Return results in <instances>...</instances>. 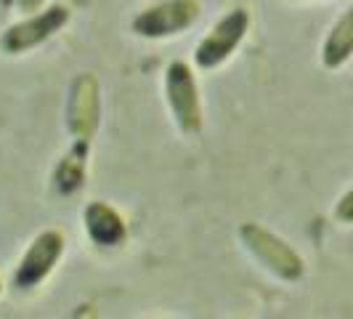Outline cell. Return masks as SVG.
<instances>
[{
	"mask_svg": "<svg viewBox=\"0 0 353 319\" xmlns=\"http://www.w3.org/2000/svg\"><path fill=\"white\" fill-rule=\"evenodd\" d=\"M239 240H242L245 250L263 266L268 274L279 277L284 282H298L305 274V261L301 258V253L287 240H282L279 234H274L261 224H252V221L242 224L239 226Z\"/></svg>",
	"mask_w": 353,
	"mask_h": 319,
	"instance_id": "6da1fadb",
	"label": "cell"
},
{
	"mask_svg": "<svg viewBox=\"0 0 353 319\" xmlns=\"http://www.w3.org/2000/svg\"><path fill=\"white\" fill-rule=\"evenodd\" d=\"M165 99L170 106V115L176 120L178 130L183 136H196L205 125L202 99L196 88L194 72L186 61H170L165 70Z\"/></svg>",
	"mask_w": 353,
	"mask_h": 319,
	"instance_id": "7a4b0ae2",
	"label": "cell"
},
{
	"mask_svg": "<svg viewBox=\"0 0 353 319\" xmlns=\"http://www.w3.org/2000/svg\"><path fill=\"white\" fill-rule=\"evenodd\" d=\"M199 14V0H157L133 17L130 30L146 40H165L192 30Z\"/></svg>",
	"mask_w": 353,
	"mask_h": 319,
	"instance_id": "3957f363",
	"label": "cell"
},
{
	"mask_svg": "<svg viewBox=\"0 0 353 319\" xmlns=\"http://www.w3.org/2000/svg\"><path fill=\"white\" fill-rule=\"evenodd\" d=\"M248 30H250L248 8H242V6L231 8L229 14H223V17L218 19L210 32L196 43L194 64L205 72L218 70L221 64H226L231 56L239 51L242 40L248 37Z\"/></svg>",
	"mask_w": 353,
	"mask_h": 319,
	"instance_id": "277c9868",
	"label": "cell"
},
{
	"mask_svg": "<svg viewBox=\"0 0 353 319\" xmlns=\"http://www.w3.org/2000/svg\"><path fill=\"white\" fill-rule=\"evenodd\" d=\"M64 117L72 142L93 144L101 125V86L93 72H80L72 80Z\"/></svg>",
	"mask_w": 353,
	"mask_h": 319,
	"instance_id": "5b68a950",
	"label": "cell"
},
{
	"mask_svg": "<svg viewBox=\"0 0 353 319\" xmlns=\"http://www.w3.org/2000/svg\"><path fill=\"white\" fill-rule=\"evenodd\" d=\"M70 24V8L64 3H51L48 8H40L35 14L11 24L0 37V51L8 56H21L37 46L48 43L56 32H61Z\"/></svg>",
	"mask_w": 353,
	"mask_h": 319,
	"instance_id": "8992f818",
	"label": "cell"
},
{
	"mask_svg": "<svg viewBox=\"0 0 353 319\" xmlns=\"http://www.w3.org/2000/svg\"><path fill=\"white\" fill-rule=\"evenodd\" d=\"M64 248H67V240L59 229H46L37 237H32V242L27 245L17 271H14V287L17 290H32V287L46 282L56 269V264L61 261Z\"/></svg>",
	"mask_w": 353,
	"mask_h": 319,
	"instance_id": "52a82bcc",
	"label": "cell"
},
{
	"mask_svg": "<svg viewBox=\"0 0 353 319\" xmlns=\"http://www.w3.org/2000/svg\"><path fill=\"white\" fill-rule=\"evenodd\" d=\"M83 224H85L90 242L99 248H120L128 240V226H125L123 215L101 200H90L85 205Z\"/></svg>",
	"mask_w": 353,
	"mask_h": 319,
	"instance_id": "ba28073f",
	"label": "cell"
},
{
	"mask_svg": "<svg viewBox=\"0 0 353 319\" xmlns=\"http://www.w3.org/2000/svg\"><path fill=\"white\" fill-rule=\"evenodd\" d=\"M88 152H90V144L72 142L70 152L59 160V165H56V171H53V189H56L59 195L70 197L85 184Z\"/></svg>",
	"mask_w": 353,
	"mask_h": 319,
	"instance_id": "9c48e42d",
	"label": "cell"
},
{
	"mask_svg": "<svg viewBox=\"0 0 353 319\" xmlns=\"http://www.w3.org/2000/svg\"><path fill=\"white\" fill-rule=\"evenodd\" d=\"M353 59V6L332 24L321 43V64L327 70H340Z\"/></svg>",
	"mask_w": 353,
	"mask_h": 319,
	"instance_id": "30bf717a",
	"label": "cell"
},
{
	"mask_svg": "<svg viewBox=\"0 0 353 319\" xmlns=\"http://www.w3.org/2000/svg\"><path fill=\"white\" fill-rule=\"evenodd\" d=\"M332 215H335V221L345 224V226H351V224H353V186L345 192V195L340 197V200H337Z\"/></svg>",
	"mask_w": 353,
	"mask_h": 319,
	"instance_id": "8fae6325",
	"label": "cell"
},
{
	"mask_svg": "<svg viewBox=\"0 0 353 319\" xmlns=\"http://www.w3.org/2000/svg\"><path fill=\"white\" fill-rule=\"evenodd\" d=\"M17 3H19V11H21V14H35V11L43 8L46 0H17Z\"/></svg>",
	"mask_w": 353,
	"mask_h": 319,
	"instance_id": "7c38bea8",
	"label": "cell"
},
{
	"mask_svg": "<svg viewBox=\"0 0 353 319\" xmlns=\"http://www.w3.org/2000/svg\"><path fill=\"white\" fill-rule=\"evenodd\" d=\"M0 293H3V284H0Z\"/></svg>",
	"mask_w": 353,
	"mask_h": 319,
	"instance_id": "4fadbf2b",
	"label": "cell"
}]
</instances>
